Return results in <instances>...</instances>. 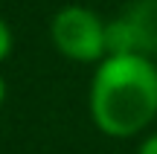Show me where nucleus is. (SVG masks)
Returning a JSON list of instances; mask_svg holds the SVG:
<instances>
[{"mask_svg": "<svg viewBox=\"0 0 157 154\" xmlns=\"http://www.w3.org/2000/svg\"><path fill=\"white\" fill-rule=\"evenodd\" d=\"M87 111L105 137L143 134L157 116V64L146 55H105L90 79Z\"/></svg>", "mask_w": 157, "mask_h": 154, "instance_id": "f257e3e1", "label": "nucleus"}, {"mask_svg": "<svg viewBox=\"0 0 157 154\" xmlns=\"http://www.w3.org/2000/svg\"><path fill=\"white\" fill-rule=\"evenodd\" d=\"M50 41L76 64H99L108 55L105 21L87 6H61L50 21Z\"/></svg>", "mask_w": 157, "mask_h": 154, "instance_id": "f03ea898", "label": "nucleus"}, {"mask_svg": "<svg viewBox=\"0 0 157 154\" xmlns=\"http://www.w3.org/2000/svg\"><path fill=\"white\" fill-rule=\"evenodd\" d=\"M108 55H157V0H134L105 23Z\"/></svg>", "mask_w": 157, "mask_h": 154, "instance_id": "7ed1b4c3", "label": "nucleus"}, {"mask_svg": "<svg viewBox=\"0 0 157 154\" xmlns=\"http://www.w3.org/2000/svg\"><path fill=\"white\" fill-rule=\"evenodd\" d=\"M12 47H15V38H12V29H9V23L0 17V64L9 58V52H12Z\"/></svg>", "mask_w": 157, "mask_h": 154, "instance_id": "20e7f679", "label": "nucleus"}, {"mask_svg": "<svg viewBox=\"0 0 157 154\" xmlns=\"http://www.w3.org/2000/svg\"><path fill=\"white\" fill-rule=\"evenodd\" d=\"M137 154H157V131L143 137V143L137 145Z\"/></svg>", "mask_w": 157, "mask_h": 154, "instance_id": "39448f33", "label": "nucleus"}, {"mask_svg": "<svg viewBox=\"0 0 157 154\" xmlns=\"http://www.w3.org/2000/svg\"><path fill=\"white\" fill-rule=\"evenodd\" d=\"M3 102H6V79L0 76V108H3Z\"/></svg>", "mask_w": 157, "mask_h": 154, "instance_id": "423d86ee", "label": "nucleus"}]
</instances>
